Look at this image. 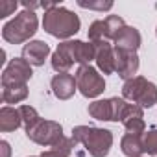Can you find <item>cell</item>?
<instances>
[{"label": "cell", "mask_w": 157, "mask_h": 157, "mask_svg": "<svg viewBox=\"0 0 157 157\" xmlns=\"http://www.w3.org/2000/svg\"><path fill=\"white\" fill-rule=\"evenodd\" d=\"M43 28L48 35L63 41H70L82 28V21L74 11L63 8V6H54L52 10L44 11L43 15Z\"/></svg>", "instance_id": "cell-1"}, {"label": "cell", "mask_w": 157, "mask_h": 157, "mask_svg": "<svg viewBox=\"0 0 157 157\" xmlns=\"http://www.w3.org/2000/svg\"><path fill=\"white\" fill-rule=\"evenodd\" d=\"M72 139L80 142L91 157H107V153L113 148V131L96 126L72 128Z\"/></svg>", "instance_id": "cell-2"}, {"label": "cell", "mask_w": 157, "mask_h": 157, "mask_svg": "<svg viewBox=\"0 0 157 157\" xmlns=\"http://www.w3.org/2000/svg\"><path fill=\"white\" fill-rule=\"evenodd\" d=\"M39 28L37 13L32 10H22L17 13L11 21H8L2 26V39L10 44H22L30 43V39L35 35Z\"/></svg>", "instance_id": "cell-3"}, {"label": "cell", "mask_w": 157, "mask_h": 157, "mask_svg": "<svg viewBox=\"0 0 157 157\" xmlns=\"http://www.w3.org/2000/svg\"><path fill=\"white\" fill-rule=\"evenodd\" d=\"M122 98L142 109H150L157 104V85L146 80L144 76H135L131 80L124 82Z\"/></svg>", "instance_id": "cell-4"}, {"label": "cell", "mask_w": 157, "mask_h": 157, "mask_svg": "<svg viewBox=\"0 0 157 157\" xmlns=\"http://www.w3.org/2000/svg\"><path fill=\"white\" fill-rule=\"evenodd\" d=\"M74 78H76V83H78V91L85 98H98L105 91L104 76L93 65H80Z\"/></svg>", "instance_id": "cell-5"}, {"label": "cell", "mask_w": 157, "mask_h": 157, "mask_svg": "<svg viewBox=\"0 0 157 157\" xmlns=\"http://www.w3.org/2000/svg\"><path fill=\"white\" fill-rule=\"evenodd\" d=\"M28 139L39 146L44 148H52L56 142H59L65 135H63V126L56 120H44L41 118L33 128H30L26 131Z\"/></svg>", "instance_id": "cell-6"}, {"label": "cell", "mask_w": 157, "mask_h": 157, "mask_svg": "<svg viewBox=\"0 0 157 157\" xmlns=\"http://www.w3.org/2000/svg\"><path fill=\"white\" fill-rule=\"evenodd\" d=\"M32 76H33L32 65L24 57H15L2 70V78H0V82H2V87L28 85V82L32 80Z\"/></svg>", "instance_id": "cell-7"}, {"label": "cell", "mask_w": 157, "mask_h": 157, "mask_svg": "<svg viewBox=\"0 0 157 157\" xmlns=\"http://www.w3.org/2000/svg\"><path fill=\"white\" fill-rule=\"evenodd\" d=\"M61 46L67 50V54L70 56L74 65H91V61H94L96 56V48L93 43H85L80 39H70V41H63Z\"/></svg>", "instance_id": "cell-8"}, {"label": "cell", "mask_w": 157, "mask_h": 157, "mask_svg": "<svg viewBox=\"0 0 157 157\" xmlns=\"http://www.w3.org/2000/svg\"><path fill=\"white\" fill-rule=\"evenodd\" d=\"M139 56L133 50H122V48H115V72L122 78L124 82L135 78L137 70H139Z\"/></svg>", "instance_id": "cell-9"}, {"label": "cell", "mask_w": 157, "mask_h": 157, "mask_svg": "<svg viewBox=\"0 0 157 157\" xmlns=\"http://www.w3.org/2000/svg\"><path fill=\"white\" fill-rule=\"evenodd\" d=\"M96 48V56H94V63L96 68L105 76V74H115V46L109 41H100V43H93Z\"/></svg>", "instance_id": "cell-10"}, {"label": "cell", "mask_w": 157, "mask_h": 157, "mask_svg": "<svg viewBox=\"0 0 157 157\" xmlns=\"http://www.w3.org/2000/svg\"><path fill=\"white\" fill-rule=\"evenodd\" d=\"M50 89L57 100H70L78 91L76 78L72 74H56L50 82Z\"/></svg>", "instance_id": "cell-11"}, {"label": "cell", "mask_w": 157, "mask_h": 157, "mask_svg": "<svg viewBox=\"0 0 157 157\" xmlns=\"http://www.w3.org/2000/svg\"><path fill=\"white\" fill-rule=\"evenodd\" d=\"M50 56V46L44 41H30L22 46V57L32 65V67H43L44 61Z\"/></svg>", "instance_id": "cell-12"}, {"label": "cell", "mask_w": 157, "mask_h": 157, "mask_svg": "<svg viewBox=\"0 0 157 157\" xmlns=\"http://www.w3.org/2000/svg\"><path fill=\"white\" fill-rule=\"evenodd\" d=\"M113 44H115V48H122V50H133V52H137V50L140 48V44H142L140 32H139L137 28H133V26H126V28L118 33V37L113 41Z\"/></svg>", "instance_id": "cell-13"}, {"label": "cell", "mask_w": 157, "mask_h": 157, "mask_svg": "<svg viewBox=\"0 0 157 157\" xmlns=\"http://www.w3.org/2000/svg\"><path fill=\"white\" fill-rule=\"evenodd\" d=\"M21 126H22V117H21L19 109L10 107V105H4L2 109H0V131L2 133L15 131Z\"/></svg>", "instance_id": "cell-14"}, {"label": "cell", "mask_w": 157, "mask_h": 157, "mask_svg": "<svg viewBox=\"0 0 157 157\" xmlns=\"http://www.w3.org/2000/svg\"><path fill=\"white\" fill-rule=\"evenodd\" d=\"M120 150L126 157H144V135L126 133L120 140Z\"/></svg>", "instance_id": "cell-15"}, {"label": "cell", "mask_w": 157, "mask_h": 157, "mask_svg": "<svg viewBox=\"0 0 157 157\" xmlns=\"http://www.w3.org/2000/svg\"><path fill=\"white\" fill-rule=\"evenodd\" d=\"M89 115H91L94 120L113 122V107H111V98L94 100L93 104H89Z\"/></svg>", "instance_id": "cell-16"}, {"label": "cell", "mask_w": 157, "mask_h": 157, "mask_svg": "<svg viewBox=\"0 0 157 157\" xmlns=\"http://www.w3.org/2000/svg\"><path fill=\"white\" fill-rule=\"evenodd\" d=\"M50 61H52V68H54L57 74H68L70 68L74 67L70 56H68L67 50L61 46V43L57 44V48H56V52L52 54V59H50Z\"/></svg>", "instance_id": "cell-17"}, {"label": "cell", "mask_w": 157, "mask_h": 157, "mask_svg": "<svg viewBox=\"0 0 157 157\" xmlns=\"http://www.w3.org/2000/svg\"><path fill=\"white\" fill-rule=\"evenodd\" d=\"M76 146V140L70 137H63L59 142H56L52 148H48L46 151L41 153V157H68L72 153V148Z\"/></svg>", "instance_id": "cell-18"}, {"label": "cell", "mask_w": 157, "mask_h": 157, "mask_svg": "<svg viewBox=\"0 0 157 157\" xmlns=\"http://www.w3.org/2000/svg\"><path fill=\"white\" fill-rule=\"evenodd\" d=\"M28 98V85L2 87V102L4 104H21Z\"/></svg>", "instance_id": "cell-19"}, {"label": "cell", "mask_w": 157, "mask_h": 157, "mask_svg": "<svg viewBox=\"0 0 157 157\" xmlns=\"http://www.w3.org/2000/svg\"><path fill=\"white\" fill-rule=\"evenodd\" d=\"M104 21H105V26H107V41H115L118 37V33L128 26L120 15H109Z\"/></svg>", "instance_id": "cell-20"}, {"label": "cell", "mask_w": 157, "mask_h": 157, "mask_svg": "<svg viewBox=\"0 0 157 157\" xmlns=\"http://www.w3.org/2000/svg\"><path fill=\"white\" fill-rule=\"evenodd\" d=\"M107 41V26L105 21H94L89 26V43Z\"/></svg>", "instance_id": "cell-21"}, {"label": "cell", "mask_w": 157, "mask_h": 157, "mask_svg": "<svg viewBox=\"0 0 157 157\" xmlns=\"http://www.w3.org/2000/svg\"><path fill=\"white\" fill-rule=\"evenodd\" d=\"M19 111H21V117H22L24 131H28L30 128H33V126L41 120V117H39L37 109H35V107H32V105H21V107H19Z\"/></svg>", "instance_id": "cell-22"}, {"label": "cell", "mask_w": 157, "mask_h": 157, "mask_svg": "<svg viewBox=\"0 0 157 157\" xmlns=\"http://www.w3.org/2000/svg\"><path fill=\"white\" fill-rule=\"evenodd\" d=\"M78 6L83 10H94V11H109L113 10L111 0H78Z\"/></svg>", "instance_id": "cell-23"}, {"label": "cell", "mask_w": 157, "mask_h": 157, "mask_svg": "<svg viewBox=\"0 0 157 157\" xmlns=\"http://www.w3.org/2000/svg\"><path fill=\"white\" fill-rule=\"evenodd\" d=\"M144 153L157 157V129H150L144 133Z\"/></svg>", "instance_id": "cell-24"}, {"label": "cell", "mask_w": 157, "mask_h": 157, "mask_svg": "<svg viewBox=\"0 0 157 157\" xmlns=\"http://www.w3.org/2000/svg\"><path fill=\"white\" fill-rule=\"evenodd\" d=\"M17 2L13 0H4V2H0V19H6L8 15H11L15 10H17Z\"/></svg>", "instance_id": "cell-25"}, {"label": "cell", "mask_w": 157, "mask_h": 157, "mask_svg": "<svg viewBox=\"0 0 157 157\" xmlns=\"http://www.w3.org/2000/svg\"><path fill=\"white\" fill-rule=\"evenodd\" d=\"M0 151H2V157H11V146L8 140H0Z\"/></svg>", "instance_id": "cell-26"}, {"label": "cell", "mask_w": 157, "mask_h": 157, "mask_svg": "<svg viewBox=\"0 0 157 157\" xmlns=\"http://www.w3.org/2000/svg\"><path fill=\"white\" fill-rule=\"evenodd\" d=\"M155 35H157V28H155Z\"/></svg>", "instance_id": "cell-27"}, {"label": "cell", "mask_w": 157, "mask_h": 157, "mask_svg": "<svg viewBox=\"0 0 157 157\" xmlns=\"http://www.w3.org/2000/svg\"><path fill=\"white\" fill-rule=\"evenodd\" d=\"M32 157H37V155H32ZM39 157H41V155H39Z\"/></svg>", "instance_id": "cell-28"}]
</instances>
